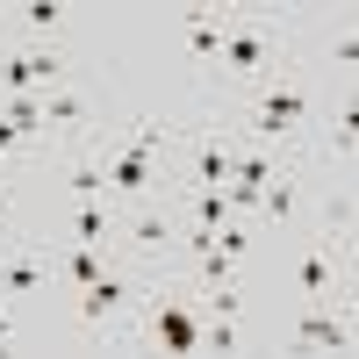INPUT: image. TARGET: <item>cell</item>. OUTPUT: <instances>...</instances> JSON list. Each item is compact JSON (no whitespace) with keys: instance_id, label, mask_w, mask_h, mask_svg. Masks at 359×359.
<instances>
[{"instance_id":"4","label":"cell","mask_w":359,"mask_h":359,"mask_svg":"<svg viewBox=\"0 0 359 359\" xmlns=\"http://www.w3.org/2000/svg\"><path fill=\"white\" fill-rule=\"evenodd\" d=\"M201 294L180 280V273H144V294H137V316H130V352H172L187 359L201 352Z\"/></svg>"},{"instance_id":"9","label":"cell","mask_w":359,"mask_h":359,"mask_svg":"<svg viewBox=\"0 0 359 359\" xmlns=\"http://www.w3.org/2000/svg\"><path fill=\"white\" fill-rule=\"evenodd\" d=\"M287 352H352V302H302L287 323Z\"/></svg>"},{"instance_id":"12","label":"cell","mask_w":359,"mask_h":359,"mask_svg":"<svg viewBox=\"0 0 359 359\" xmlns=\"http://www.w3.org/2000/svg\"><path fill=\"white\" fill-rule=\"evenodd\" d=\"M172 22H180V43H187L194 72H208V65H216V43H223V8H208V0H187Z\"/></svg>"},{"instance_id":"11","label":"cell","mask_w":359,"mask_h":359,"mask_svg":"<svg viewBox=\"0 0 359 359\" xmlns=\"http://www.w3.org/2000/svg\"><path fill=\"white\" fill-rule=\"evenodd\" d=\"M115 223H123V208H115L108 194H101V201H57L50 237H79V245H101V252H115Z\"/></svg>"},{"instance_id":"5","label":"cell","mask_w":359,"mask_h":359,"mask_svg":"<svg viewBox=\"0 0 359 359\" xmlns=\"http://www.w3.org/2000/svg\"><path fill=\"white\" fill-rule=\"evenodd\" d=\"M137 294H144V273L130 259H108L86 287L65 294V309H72V331L86 345H108V352H130V316H137Z\"/></svg>"},{"instance_id":"15","label":"cell","mask_w":359,"mask_h":359,"mask_svg":"<svg viewBox=\"0 0 359 359\" xmlns=\"http://www.w3.org/2000/svg\"><path fill=\"white\" fill-rule=\"evenodd\" d=\"M15 201H22V180H15V172H0V230L15 223Z\"/></svg>"},{"instance_id":"6","label":"cell","mask_w":359,"mask_h":359,"mask_svg":"<svg viewBox=\"0 0 359 359\" xmlns=\"http://www.w3.org/2000/svg\"><path fill=\"white\" fill-rule=\"evenodd\" d=\"M180 208L172 194L165 201H144V208H123V223H115V259H130L137 273H172L180 259Z\"/></svg>"},{"instance_id":"8","label":"cell","mask_w":359,"mask_h":359,"mask_svg":"<svg viewBox=\"0 0 359 359\" xmlns=\"http://www.w3.org/2000/svg\"><path fill=\"white\" fill-rule=\"evenodd\" d=\"M65 79H79L65 43H8L0 36V94H50Z\"/></svg>"},{"instance_id":"7","label":"cell","mask_w":359,"mask_h":359,"mask_svg":"<svg viewBox=\"0 0 359 359\" xmlns=\"http://www.w3.org/2000/svg\"><path fill=\"white\" fill-rule=\"evenodd\" d=\"M0 302H50V230L43 237H29L22 223L0 230Z\"/></svg>"},{"instance_id":"2","label":"cell","mask_w":359,"mask_h":359,"mask_svg":"<svg viewBox=\"0 0 359 359\" xmlns=\"http://www.w3.org/2000/svg\"><path fill=\"white\" fill-rule=\"evenodd\" d=\"M323 101H331V79H323L309 57H287L273 79H259L237 108H216V115H230L237 137L266 144V151H309Z\"/></svg>"},{"instance_id":"3","label":"cell","mask_w":359,"mask_h":359,"mask_svg":"<svg viewBox=\"0 0 359 359\" xmlns=\"http://www.w3.org/2000/svg\"><path fill=\"white\" fill-rule=\"evenodd\" d=\"M287 294L294 302H352V201H338V216L294 230Z\"/></svg>"},{"instance_id":"13","label":"cell","mask_w":359,"mask_h":359,"mask_svg":"<svg viewBox=\"0 0 359 359\" xmlns=\"http://www.w3.org/2000/svg\"><path fill=\"white\" fill-rule=\"evenodd\" d=\"M201 352H245V316H201Z\"/></svg>"},{"instance_id":"10","label":"cell","mask_w":359,"mask_h":359,"mask_svg":"<svg viewBox=\"0 0 359 359\" xmlns=\"http://www.w3.org/2000/svg\"><path fill=\"white\" fill-rule=\"evenodd\" d=\"M79 29V8L65 0H15V8H0V36L8 43H65Z\"/></svg>"},{"instance_id":"14","label":"cell","mask_w":359,"mask_h":359,"mask_svg":"<svg viewBox=\"0 0 359 359\" xmlns=\"http://www.w3.org/2000/svg\"><path fill=\"white\" fill-rule=\"evenodd\" d=\"M15 345H22V309L0 302V352H15Z\"/></svg>"},{"instance_id":"1","label":"cell","mask_w":359,"mask_h":359,"mask_svg":"<svg viewBox=\"0 0 359 359\" xmlns=\"http://www.w3.org/2000/svg\"><path fill=\"white\" fill-rule=\"evenodd\" d=\"M287 57H302V29H294L287 8H223V43L216 65H208V94L216 108H237L259 79H273Z\"/></svg>"}]
</instances>
